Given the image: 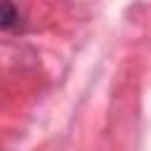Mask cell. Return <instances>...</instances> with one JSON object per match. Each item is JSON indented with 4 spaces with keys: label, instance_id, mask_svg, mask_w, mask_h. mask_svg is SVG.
Masks as SVG:
<instances>
[{
    "label": "cell",
    "instance_id": "1",
    "mask_svg": "<svg viewBox=\"0 0 151 151\" xmlns=\"http://www.w3.org/2000/svg\"><path fill=\"white\" fill-rule=\"evenodd\" d=\"M0 28L2 31H24V14L17 5L2 2L0 5Z\"/></svg>",
    "mask_w": 151,
    "mask_h": 151
}]
</instances>
